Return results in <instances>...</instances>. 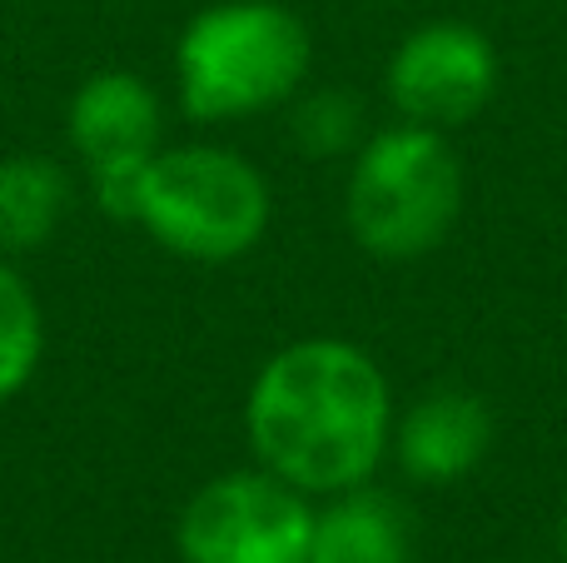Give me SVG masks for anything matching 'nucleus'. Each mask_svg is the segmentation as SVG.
Segmentation results:
<instances>
[{"mask_svg": "<svg viewBox=\"0 0 567 563\" xmlns=\"http://www.w3.org/2000/svg\"><path fill=\"white\" fill-rule=\"evenodd\" d=\"M259 469L299 494H343L373 479L393 439V395L349 339H299L265 359L245 399Z\"/></svg>", "mask_w": 567, "mask_h": 563, "instance_id": "f257e3e1", "label": "nucleus"}, {"mask_svg": "<svg viewBox=\"0 0 567 563\" xmlns=\"http://www.w3.org/2000/svg\"><path fill=\"white\" fill-rule=\"evenodd\" d=\"M313 65L309 25L279 0H225L199 10L175 50L189 120H245L284 105Z\"/></svg>", "mask_w": 567, "mask_h": 563, "instance_id": "f03ea898", "label": "nucleus"}, {"mask_svg": "<svg viewBox=\"0 0 567 563\" xmlns=\"http://www.w3.org/2000/svg\"><path fill=\"white\" fill-rule=\"evenodd\" d=\"M463 209V170L443 130L389 125L369 135L353 155L343 219L363 255L373 259H423L449 239Z\"/></svg>", "mask_w": 567, "mask_h": 563, "instance_id": "7ed1b4c3", "label": "nucleus"}, {"mask_svg": "<svg viewBox=\"0 0 567 563\" xmlns=\"http://www.w3.org/2000/svg\"><path fill=\"white\" fill-rule=\"evenodd\" d=\"M135 225L179 259L229 265L265 239L269 185L245 155L225 145L159 150L145 170Z\"/></svg>", "mask_w": 567, "mask_h": 563, "instance_id": "20e7f679", "label": "nucleus"}, {"mask_svg": "<svg viewBox=\"0 0 567 563\" xmlns=\"http://www.w3.org/2000/svg\"><path fill=\"white\" fill-rule=\"evenodd\" d=\"M309 494L269 469H235L195 489L175 529L185 563H309Z\"/></svg>", "mask_w": 567, "mask_h": 563, "instance_id": "39448f33", "label": "nucleus"}, {"mask_svg": "<svg viewBox=\"0 0 567 563\" xmlns=\"http://www.w3.org/2000/svg\"><path fill=\"white\" fill-rule=\"evenodd\" d=\"M389 100L409 125H468L498 95V50L463 20H433L399 40L389 55Z\"/></svg>", "mask_w": 567, "mask_h": 563, "instance_id": "423d86ee", "label": "nucleus"}, {"mask_svg": "<svg viewBox=\"0 0 567 563\" xmlns=\"http://www.w3.org/2000/svg\"><path fill=\"white\" fill-rule=\"evenodd\" d=\"M65 130L90 180L135 175L165 150V105L135 70H100L75 90Z\"/></svg>", "mask_w": 567, "mask_h": 563, "instance_id": "0eeeda50", "label": "nucleus"}, {"mask_svg": "<svg viewBox=\"0 0 567 563\" xmlns=\"http://www.w3.org/2000/svg\"><path fill=\"white\" fill-rule=\"evenodd\" d=\"M389 449L413 484H458L488 459L493 409L473 389H429L393 419Z\"/></svg>", "mask_w": 567, "mask_h": 563, "instance_id": "6e6552de", "label": "nucleus"}, {"mask_svg": "<svg viewBox=\"0 0 567 563\" xmlns=\"http://www.w3.org/2000/svg\"><path fill=\"white\" fill-rule=\"evenodd\" d=\"M309 563H419L409 509L373 484L329 494L313 509Z\"/></svg>", "mask_w": 567, "mask_h": 563, "instance_id": "1a4fd4ad", "label": "nucleus"}, {"mask_svg": "<svg viewBox=\"0 0 567 563\" xmlns=\"http://www.w3.org/2000/svg\"><path fill=\"white\" fill-rule=\"evenodd\" d=\"M70 215V180L45 155L0 160V255L20 259L50 245L60 219Z\"/></svg>", "mask_w": 567, "mask_h": 563, "instance_id": "9d476101", "label": "nucleus"}, {"mask_svg": "<svg viewBox=\"0 0 567 563\" xmlns=\"http://www.w3.org/2000/svg\"><path fill=\"white\" fill-rule=\"evenodd\" d=\"M40 355H45V315L16 265L0 255V405L35 379Z\"/></svg>", "mask_w": 567, "mask_h": 563, "instance_id": "9b49d317", "label": "nucleus"}, {"mask_svg": "<svg viewBox=\"0 0 567 563\" xmlns=\"http://www.w3.org/2000/svg\"><path fill=\"white\" fill-rule=\"evenodd\" d=\"M293 145L313 160H333L363 145V110L349 90H313L293 110Z\"/></svg>", "mask_w": 567, "mask_h": 563, "instance_id": "f8f14e48", "label": "nucleus"}, {"mask_svg": "<svg viewBox=\"0 0 567 563\" xmlns=\"http://www.w3.org/2000/svg\"><path fill=\"white\" fill-rule=\"evenodd\" d=\"M558 544H563V554H567V519H563V529H558Z\"/></svg>", "mask_w": 567, "mask_h": 563, "instance_id": "ddd939ff", "label": "nucleus"}]
</instances>
